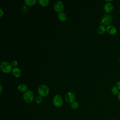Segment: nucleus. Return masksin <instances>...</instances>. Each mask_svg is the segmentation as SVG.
<instances>
[{
	"instance_id": "f03ea898",
	"label": "nucleus",
	"mask_w": 120,
	"mask_h": 120,
	"mask_svg": "<svg viewBox=\"0 0 120 120\" xmlns=\"http://www.w3.org/2000/svg\"><path fill=\"white\" fill-rule=\"evenodd\" d=\"M34 95L33 92L30 90L25 92L23 95V98L24 100L28 103H31L34 99Z\"/></svg>"
},
{
	"instance_id": "6ab92c4d",
	"label": "nucleus",
	"mask_w": 120,
	"mask_h": 120,
	"mask_svg": "<svg viewBox=\"0 0 120 120\" xmlns=\"http://www.w3.org/2000/svg\"><path fill=\"white\" fill-rule=\"evenodd\" d=\"M11 65L12 67H15L17 65V61L16 60H13L11 63Z\"/></svg>"
},
{
	"instance_id": "20e7f679",
	"label": "nucleus",
	"mask_w": 120,
	"mask_h": 120,
	"mask_svg": "<svg viewBox=\"0 0 120 120\" xmlns=\"http://www.w3.org/2000/svg\"><path fill=\"white\" fill-rule=\"evenodd\" d=\"M52 103L55 106L57 107H60L63 103V99L61 96L60 95H55L53 97Z\"/></svg>"
},
{
	"instance_id": "aec40b11",
	"label": "nucleus",
	"mask_w": 120,
	"mask_h": 120,
	"mask_svg": "<svg viewBox=\"0 0 120 120\" xmlns=\"http://www.w3.org/2000/svg\"><path fill=\"white\" fill-rule=\"evenodd\" d=\"M0 17H1L3 15V11L2 10V9L1 8H0Z\"/></svg>"
},
{
	"instance_id": "0eeeda50",
	"label": "nucleus",
	"mask_w": 120,
	"mask_h": 120,
	"mask_svg": "<svg viewBox=\"0 0 120 120\" xmlns=\"http://www.w3.org/2000/svg\"><path fill=\"white\" fill-rule=\"evenodd\" d=\"M75 96L72 92H68L65 95V99L68 103H72L74 101Z\"/></svg>"
},
{
	"instance_id": "2eb2a0df",
	"label": "nucleus",
	"mask_w": 120,
	"mask_h": 120,
	"mask_svg": "<svg viewBox=\"0 0 120 120\" xmlns=\"http://www.w3.org/2000/svg\"><path fill=\"white\" fill-rule=\"evenodd\" d=\"M111 92L113 95H114L118 94V93H119L118 88L116 86L113 87L111 89Z\"/></svg>"
},
{
	"instance_id": "393cba45",
	"label": "nucleus",
	"mask_w": 120,
	"mask_h": 120,
	"mask_svg": "<svg viewBox=\"0 0 120 120\" xmlns=\"http://www.w3.org/2000/svg\"></svg>"
},
{
	"instance_id": "39448f33",
	"label": "nucleus",
	"mask_w": 120,
	"mask_h": 120,
	"mask_svg": "<svg viewBox=\"0 0 120 120\" xmlns=\"http://www.w3.org/2000/svg\"><path fill=\"white\" fill-rule=\"evenodd\" d=\"M112 17L110 15H105L101 18L100 22L101 24L109 25L112 22Z\"/></svg>"
},
{
	"instance_id": "6e6552de",
	"label": "nucleus",
	"mask_w": 120,
	"mask_h": 120,
	"mask_svg": "<svg viewBox=\"0 0 120 120\" xmlns=\"http://www.w3.org/2000/svg\"><path fill=\"white\" fill-rule=\"evenodd\" d=\"M113 8V5L110 3V2H108L106 3L104 6V10L105 12L107 13H109L112 11Z\"/></svg>"
},
{
	"instance_id": "a211bd4d",
	"label": "nucleus",
	"mask_w": 120,
	"mask_h": 120,
	"mask_svg": "<svg viewBox=\"0 0 120 120\" xmlns=\"http://www.w3.org/2000/svg\"><path fill=\"white\" fill-rule=\"evenodd\" d=\"M43 98L41 96H38L35 98V101L38 104H40L42 102Z\"/></svg>"
},
{
	"instance_id": "9d476101",
	"label": "nucleus",
	"mask_w": 120,
	"mask_h": 120,
	"mask_svg": "<svg viewBox=\"0 0 120 120\" xmlns=\"http://www.w3.org/2000/svg\"><path fill=\"white\" fill-rule=\"evenodd\" d=\"M12 74L13 75L16 77H18L21 75V71L19 68H13L12 70Z\"/></svg>"
},
{
	"instance_id": "f257e3e1",
	"label": "nucleus",
	"mask_w": 120,
	"mask_h": 120,
	"mask_svg": "<svg viewBox=\"0 0 120 120\" xmlns=\"http://www.w3.org/2000/svg\"><path fill=\"white\" fill-rule=\"evenodd\" d=\"M38 92L39 96L41 97H45L48 95L49 93V89L47 86L41 84L38 87Z\"/></svg>"
},
{
	"instance_id": "1a4fd4ad",
	"label": "nucleus",
	"mask_w": 120,
	"mask_h": 120,
	"mask_svg": "<svg viewBox=\"0 0 120 120\" xmlns=\"http://www.w3.org/2000/svg\"><path fill=\"white\" fill-rule=\"evenodd\" d=\"M107 32L110 35H114L116 33V28L112 25H109L106 28Z\"/></svg>"
},
{
	"instance_id": "f8f14e48",
	"label": "nucleus",
	"mask_w": 120,
	"mask_h": 120,
	"mask_svg": "<svg viewBox=\"0 0 120 120\" xmlns=\"http://www.w3.org/2000/svg\"><path fill=\"white\" fill-rule=\"evenodd\" d=\"M106 29L105 26L104 25H101L98 28L97 31L100 34H104L105 31Z\"/></svg>"
},
{
	"instance_id": "7ed1b4c3",
	"label": "nucleus",
	"mask_w": 120,
	"mask_h": 120,
	"mask_svg": "<svg viewBox=\"0 0 120 120\" xmlns=\"http://www.w3.org/2000/svg\"><path fill=\"white\" fill-rule=\"evenodd\" d=\"M0 68L3 72L9 73L11 71L12 66L8 61H3L0 64Z\"/></svg>"
},
{
	"instance_id": "9b49d317",
	"label": "nucleus",
	"mask_w": 120,
	"mask_h": 120,
	"mask_svg": "<svg viewBox=\"0 0 120 120\" xmlns=\"http://www.w3.org/2000/svg\"><path fill=\"white\" fill-rule=\"evenodd\" d=\"M17 89L19 91L21 92H24V91L26 92L27 91L28 87L25 84H21L18 86Z\"/></svg>"
},
{
	"instance_id": "4468645a",
	"label": "nucleus",
	"mask_w": 120,
	"mask_h": 120,
	"mask_svg": "<svg viewBox=\"0 0 120 120\" xmlns=\"http://www.w3.org/2000/svg\"><path fill=\"white\" fill-rule=\"evenodd\" d=\"M37 2L36 0H25L24 2L25 4L29 6H32L34 5Z\"/></svg>"
},
{
	"instance_id": "423d86ee",
	"label": "nucleus",
	"mask_w": 120,
	"mask_h": 120,
	"mask_svg": "<svg viewBox=\"0 0 120 120\" xmlns=\"http://www.w3.org/2000/svg\"><path fill=\"white\" fill-rule=\"evenodd\" d=\"M53 8L56 12H61L64 8V4L61 1H56L54 4Z\"/></svg>"
},
{
	"instance_id": "412c9836",
	"label": "nucleus",
	"mask_w": 120,
	"mask_h": 120,
	"mask_svg": "<svg viewBox=\"0 0 120 120\" xmlns=\"http://www.w3.org/2000/svg\"><path fill=\"white\" fill-rule=\"evenodd\" d=\"M117 86L119 89L120 90V81H119L117 83Z\"/></svg>"
},
{
	"instance_id": "dca6fc26",
	"label": "nucleus",
	"mask_w": 120,
	"mask_h": 120,
	"mask_svg": "<svg viewBox=\"0 0 120 120\" xmlns=\"http://www.w3.org/2000/svg\"><path fill=\"white\" fill-rule=\"evenodd\" d=\"M38 2L41 5L46 6L49 4V1L48 0H39Z\"/></svg>"
},
{
	"instance_id": "4be33fe9",
	"label": "nucleus",
	"mask_w": 120,
	"mask_h": 120,
	"mask_svg": "<svg viewBox=\"0 0 120 120\" xmlns=\"http://www.w3.org/2000/svg\"><path fill=\"white\" fill-rule=\"evenodd\" d=\"M117 97H118V100L120 101V92H119V93H118Z\"/></svg>"
},
{
	"instance_id": "ddd939ff",
	"label": "nucleus",
	"mask_w": 120,
	"mask_h": 120,
	"mask_svg": "<svg viewBox=\"0 0 120 120\" xmlns=\"http://www.w3.org/2000/svg\"><path fill=\"white\" fill-rule=\"evenodd\" d=\"M58 18L61 21H64L67 19V15L64 12H60L58 14Z\"/></svg>"
},
{
	"instance_id": "b1692460",
	"label": "nucleus",
	"mask_w": 120,
	"mask_h": 120,
	"mask_svg": "<svg viewBox=\"0 0 120 120\" xmlns=\"http://www.w3.org/2000/svg\"><path fill=\"white\" fill-rule=\"evenodd\" d=\"M110 120H115V119H111Z\"/></svg>"
},
{
	"instance_id": "f3484780",
	"label": "nucleus",
	"mask_w": 120,
	"mask_h": 120,
	"mask_svg": "<svg viewBox=\"0 0 120 120\" xmlns=\"http://www.w3.org/2000/svg\"><path fill=\"white\" fill-rule=\"evenodd\" d=\"M79 105L77 102L75 101H74L73 102L71 103V107L73 109H76L78 108Z\"/></svg>"
},
{
	"instance_id": "5701e85b",
	"label": "nucleus",
	"mask_w": 120,
	"mask_h": 120,
	"mask_svg": "<svg viewBox=\"0 0 120 120\" xmlns=\"http://www.w3.org/2000/svg\"><path fill=\"white\" fill-rule=\"evenodd\" d=\"M0 93H1V91H2V87L1 85H0Z\"/></svg>"
}]
</instances>
